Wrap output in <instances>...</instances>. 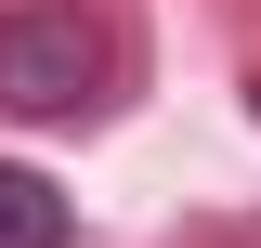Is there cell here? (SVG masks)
<instances>
[{
  "instance_id": "obj_1",
  "label": "cell",
  "mask_w": 261,
  "mask_h": 248,
  "mask_svg": "<svg viewBox=\"0 0 261 248\" xmlns=\"http://www.w3.org/2000/svg\"><path fill=\"white\" fill-rule=\"evenodd\" d=\"M144 92V13L130 0H0V118L105 131Z\"/></svg>"
},
{
  "instance_id": "obj_2",
  "label": "cell",
  "mask_w": 261,
  "mask_h": 248,
  "mask_svg": "<svg viewBox=\"0 0 261 248\" xmlns=\"http://www.w3.org/2000/svg\"><path fill=\"white\" fill-rule=\"evenodd\" d=\"M0 248H79V196L39 183L27 157H0Z\"/></svg>"
}]
</instances>
